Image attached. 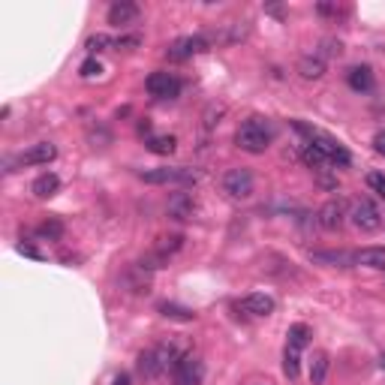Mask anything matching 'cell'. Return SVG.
<instances>
[{
  "mask_svg": "<svg viewBox=\"0 0 385 385\" xmlns=\"http://www.w3.org/2000/svg\"><path fill=\"white\" fill-rule=\"evenodd\" d=\"M184 356H187V343L160 340V343H154V346L139 356L136 370H139V377H145V379H160V377H166L169 370H175L178 361Z\"/></svg>",
  "mask_w": 385,
  "mask_h": 385,
  "instance_id": "6da1fadb",
  "label": "cell"
},
{
  "mask_svg": "<svg viewBox=\"0 0 385 385\" xmlns=\"http://www.w3.org/2000/svg\"><path fill=\"white\" fill-rule=\"evenodd\" d=\"M271 141H274V127H271L268 118L253 115L235 130V145L247 154H265Z\"/></svg>",
  "mask_w": 385,
  "mask_h": 385,
  "instance_id": "7a4b0ae2",
  "label": "cell"
},
{
  "mask_svg": "<svg viewBox=\"0 0 385 385\" xmlns=\"http://www.w3.org/2000/svg\"><path fill=\"white\" fill-rule=\"evenodd\" d=\"M292 127L298 130V133L307 139V145H316L322 154H326V160H328V166H340V169H346L349 163H352V157H349V150L340 145L337 139H331L328 133H322V130H313V127H307V124H301V120H292Z\"/></svg>",
  "mask_w": 385,
  "mask_h": 385,
  "instance_id": "3957f363",
  "label": "cell"
},
{
  "mask_svg": "<svg viewBox=\"0 0 385 385\" xmlns=\"http://www.w3.org/2000/svg\"><path fill=\"white\" fill-rule=\"evenodd\" d=\"M139 178L145 184H175V187H190L199 181V172L196 169H187V166H163V169H150V172H139Z\"/></svg>",
  "mask_w": 385,
  "mask_h": 385,
  "instance_id": "277c9868",
  "label": "cell"
},
{
  "mask_svg": "<svg viewBox=\"0 0 385 385\" xmlns=\"http://www.w3.org/2000/svg\"><path fill=\"white\" fill-rule=\"evenodd\" d=\"M253 187H256V178H253L250 169H229L223 175V192L229 199H250Z\"/></svg>",
  "mask_w": 385,
  "mask_h": 385,
  "instance_id": "5b68a950",
  "label": "cell"
},
{
  "mask_svg": "<svg viewBox=\"0 0 385 385\" xmlns=\"http://www.w3.org/2000/svg\"><path fill=\"white\" fill-rule=\"evenodd\" d=\"M349 220L358 232H377L382 226V211L377 208V202L373 199H358L356 205H352Z\"/></svg>",
  "mask_w": 385,
  "mask_h": 385,
  "instance_id": "8992f818",
  "label": "cell"
},
{
  "mask_svg": "<svg viewBox=\"0 0 385 385\" xmlns=\"http://www.w3.org/2000/svg\"><path fill=\"white\" fill-rule=\"evenodd\" d=\"M148 94L157 97V99H175L181 97V88H184V82L175 76V73H166V69H160V73H150L148 76Z\"/></svg>",
  "mask_w": 385,
  "mask_h": 385,
  "instance_id": "52a82bcc",
  "label": "cell"
},
{
  "mask_svg": "<svg viewBox=\"0 0 385 385\" xmlns=\"http://www.w3.org/2000/svg\"><path fill=\"white\" fill-rule=\"evenodd\" d=\"M55 157H57V148L52 145V141H39V145L27 148V150H22L18 157L9 160V163H6V172H13L15 166H48Z\"/></svg>",
  "mask_w": 385,
  "mask_h": 385,
  "instance_id": "ba28073f",
  "label": "cell"
},
{
  "mask_svg": "<svg viewBox=\"0 0 385 385\" xmlns=\"http://www.w3.org/2000/svg\"><path fill=\"white\" fill-rule=\"evenodd\" d=\"M208 36L205 34H192V36H181L175 39L169 48H166V57L169 60H175V64H181V60H190L192 55H202V52H208Z\"/></svg>",
  "mask_w": 385,
  "mask_h": 385,
  "instance_id": "9c48e42d",
  "label": "cell"
},
{
  "mask_svg": "<svg viewBox=\"0 0 385 385\" xmlns=\"http://www.w3.org/2000/svg\"><path fill=\"white\" fill-rule=\"evenodd\" d=\"M172 373H175V385H202V379H205V361L187 352Z\"/></svg>",
  "mask_w": 385,
  "mask_h": 385,
  "instance_id": "30bf717a",
  "label": "cell"
},
{
  "mask_svg": "<svg viewBox=\"0 0 385 385\" xmlns=\"http://www.w3.org/2000/svg\"><path fill=\"white\" fill-rule=\"evenodd\" d=\"M196 196H192L190 190H178V192H172L169 202H166V214L172 220H178V223H184V220H192V214H196Z\"/></svg>",
  "mask_w": 385,
  "mask_h": 385,
  "instance_id": "8fae6325",
  "label": "cell"
},
{
  "mask_svg": "<svg viewBox=\"0 0 385 385\" xmlns=\"http://www.w3.org/2000/svg\"><path fill=\"white\" fill-rule=\"evenodd\" d=\"M346 217H349V214H346V202H343V199H328L326 205L319 208L316 223H319V226L326 229V232H337L343 223H346Z\"/></svg>",
  "mask_w": 385,
  "mask_h": 385,
  "instance_id": "7c38bea8",
  "label": "cell"
},
{
  "mask_svg": "<svg viewBox=\"0 0 385 385\" xmlns=\"http://www.w3.org/2000/svg\"><path fill=\"white\" fill-rule=\"evenodd\" d=\"M238 307L244 310V313H250V316H271L274 307H277V301L271 298V295H265V292H253V295L241 298Z\"/></svg>",
  "mask_w": 385,
  "mask_h": 385,
  "instance_id": "4fadbf2b",
  "label": "cell"
},
{
  "mask_svg": "<svg viewBox=\"0 0 385 385\" xmlns=\"http://www.w3.org/2000/svg\"><path fill=\"white\" fill-rule=\"evenodd\" d=\"M136 18H139V6L133 0H118V4L108 6V24H115V27L133 24Z\"/></svg>",
  "mask_w": 385,
  "mask_h": 385,
  "instance_id": "5bb4252c",
  "label": "cell"
},
{
  "mask_svg": "<svg viewBox=\"0 0 385 385\" xmlns=\"http://www.w3.org/2000/svg\"><path fill=\"white\" fill-rule=\"evenodd\" d=\"M310 259L326 262V265H334V268L356 265V253H349V250H316V253H310Z\"/></svg>",
  "mask_w": 385,
  "mask_h": 385,
  "instance_id": "9a60e30c",
  "label": "cell"
},
{
  "mask_svg": "<svg viewBox=\"0 0 385 385\" xmlns=\"http://www.w3.org/2000/svg\"><path fill=\"white\" fill-rule=\"evenodd\" d=\"M346 82H349V88L356 90V94H368V90H373V69L368 64L352 66L346 73Z\"/></svg>",
  "mask_w": 385,
  "mask_h": 385,
  "instance_id": "2e32d148",
  "label": "cell"
},
{
  "mask_svg": "<svg viewBox=\"0 0 385 385\" xmlns=\"http://www.w3.org/2000/svg\"><path fill=\"white\" fill-rule=\"evenodd\" d=\"M120 286H127V292H148V286H150V274L136 262V265L130 268L124 277H120Z\"/></svg>",
  "mask_w": 385,
  "mask_h": 385,
  "instance_id": "e0dca14e",
  "label": "cell"
},
{
  "mask_svg": "<svg viewBox=\"0 0 385 385\" xmlns=\"http://www.w3.org/2000/svg\"><path fill=\"white\" fill-rule=\"evenodd\" d=\"M328 368H331L328 352H322V349L313 352V358H310V385H326Z\"/></svg>",
  "mask_w": 385,
  "mask_h": 385,
  "instance_id": "ac0fdd59",
  "label": "cell"
},
{
  "mask_svg": "<svg viewBox=\"0 0 385 385\" xmlns=\"http://www.w3.org/2000/svg\"><path fill=\"white\" fill-rule=\"evenodd\" d=\"M298 76L307 78V82H316V78L326 76V60H322L319 55H307L298 60Z\"/></svg>",
  "mask_w": 385,
  "mask_h": 385,
  "instance_id": "d6986e66",
  "label": "cell"
},
{
  "mask_svg": "<svg viewBox=\"0 0 385 385\" xmlns=\"http://www.w3.org/2000/svg\"><path fill=\"white\" fill-rule=\"evenodd\" d=\"M356 265L373 268V271H385V247H364L356 253Z\"/></svg>",
  "mask_w": 385,
  "mask_h": 385,
  "instance_id": "ffe728a7",
  "label": "cell"
},
{
  "mask_svg": "<svg viewBox=\"0 0 385 385\" xmlns=\"http://www.w3.org/2000/svg\"><path fill=\"white\" fill-rule=\"evenodd\" d=\"M30 190H34L36 199H52L55 192L60 190V178L55 175V172H43V175L34 181V187H30Z\"/></svg>",
  "mask_w": 385,
  "mask_h": 385,
  "instance_id": "44dd1931",
  "label": "cell"
},
{
  "mask_svg": "<svg viewBox=\"0 0 385 385\" xmlns=\"http://www.w3.org/2000/svg\"><path fill=\"white\" fill-rule=\"evenodd\" d=\"M145 148L150 150V154H157V157H169V154H175L178 139L169 136V133H163V136H150V139H145Z\"/></svg>",
  "mask_w": 385,
  "mask_h": 385,
  "instance_id": "7402d4cb",
  "label": "cell"
},
{
  "mask_svg": "<svg viewBox=\"0 0 385 385\" xmlns=\"http://www.w3.org/2000/svg\"><path fill=\"white\" fill-rule=\"evenodd\" d=\"M247 34H250V24L247 22H229V24H223V30L220 34H214V39L217 43H241V39H247Z\"/></svg>",
  "mask_w": 385,
  "mask_h": 385,
  "instance_id": "603a6c76",
  "label": "cell"
},
{
  "mask_svg": "<svg viewBox=\"0 0 385 385\" xmlns=\"http://www.w3.org/2000/svg\"><path fill=\"white\" fill-rule=\"evenodd\" d=\"M157 310L163 313L166 319H175V322H192L196 319V313H192L190 307H181V304H172V301H163Z\"/></svg>",
  "mask_w": 385,
  "mask_h": 385,
  "instance_id": "cb8c5ba5",
  "label": "cell"
},
{
  "mask_svg": "<svg viewBox=\"0 0 385 385\" xmlns=\"http://www.w3.org/2000/svg\"><path fill=\"white\" fill-rule=\"evenodd\" d=\"M283 373L289 379H298V373H301V349L289 346V343H286V352H283Z\"/></svg>",
  "mask_w": 385,
  "mask_h": 385,
  "instance_id": "d4e9b609",
  "label": "cell"
},
{
  "mask_svg": "<svg viewBox=\"0 0 385 385\" xmlns=\"http://www.w3.org/2000/svg\"><path fill=\"white\" fill-rule=\"evenodd\" d=\"M36 235L39 238H43V241H60V238H64V223H60V220H46V223H39V226H36Z\"/></svg>",
  "mask_w": 385,
  "mask_h": 385,
  "instance_id": "484cf974",
  "label": "cell"
},
{
  "mask_svg": "<svg viewBox=\"0 0 385 385\" xmlns=\"http://www.w3.org/2000/svg\"><path fill=\"white\" fill-rule=\"evenodd\" d=\"M286 337H289V346L304 349V346H307V343H310V337H313V334H310V328L304 326V322H295V326L289 328V334H286Z\"/></svg>",
  "mask_w": 385,
  "mask_h": 385,
  "instance_id": "4316f807",
  "label": "cell"
},
{
  "mask_svg": "<svg viewBox=\"0 0 385 385\" xmlns=\"http://www.w3.org/2000/svg\"><path fill=\"white\" fill-rule=\"evenodd\" d=\"M301 160L307 163L310 169H326L328 166V160H326V154L316 148V145H304V150H301Z\"/></svg>",
  "mask_w": 385,
  "mask_h": 385,
  "instance_id": "83f0119b",
  "label": "cell"
},
{
  "mask_svg": "<svg viewBox=\"0 0 385 385\" xmlns=\"http://www.w3.org/2000/svg\"><path fill=\"white\" fill-rule=\"evenodd\" d=\"M181 247H184V235H163V238H160L157 241V253H160V256H172V253H178Z\"/></svg>",
  "mask_w": 385,
  "mask_h": 385,
  "instance_id": "f1b7e54d",
  "label": "cell"
},
{
  "mask_svg": "<svg viewBox=\"0 0 385 385\" xmlns=\"http://www.w3.org/2000/svg\"><path fill=\"white\" fill-rule=\"evenodd\" d=\"M223 115H226V106H223V103H211V106L205 108V115H202V127H205V130H214V127L220 124Z\"/></svg>",
  "mask_w": 385,
  "mask_h": 385,
  "instance_id": "f546056e",
  "label": "cell"
},
{
  "mask_svg": "<svg viewBox=\"0 0 385 385\" xmlns=\"http://www.w3.org/2000/svg\"><path fill=\"white\" fill-rule=\"evenodd\" d=\"M108 46H115V39H111V36H106V34H97V36H90L88 43H85V48L90 52V57H97L99 52H106Z\"/></svg>",
  "mask_w": 385,
  "mask_h": 385,
  "instance_id": "4dcf8cb0",
  "label": "cell"
},
{
  "mask_svg": "<svg viewBox=\"0 0 385 385\" xmlns=\"http://www.w3.org/2000/svg\"><path fill=\"white\" fill-rule=\"evenodd\" d=\"M99 73H103V64H99L97 57H88L85 64L78 66V76H82V78H94V76H99Z\"/></svg>",
  "mask_w": 385,
  "mask_h": 385,
  "instance_id": "1f68e13d",
  "label": "cell"
},
{
  "mask_svg": "<svg viewBox=\"0 0 385 385\" xmlns=\"http://www.w3.org/2000/svg\"><path fill=\"white\" fill-rule=\"evenodd\" d=\"M368 187L377 192V196L385 199V175H382V172H370V175H368Z\"/></svg>",
  "mask_w": 385,
  "mask_h": 385,
  "instance_id": "d6a6232c",
  "label": "cell"
},
{
  "mask_svg": "<svg viewBox=\"0 0 385 385\" xmlns=\"http://www.w3.org/2000/svg\"><path fill=\"white\" fill-rule=\"evenodd\" d=\"M322 46H326V48H322V52H319V57H322V60H326V57H334V55H340V52H343V46H340V43H334V39H326V43H322Z\"/></svg>",
  "mask_w": 385,
  "mask_h": 385,
  "instance_id": "836d02e7",
  "label": "cell"
},
{
  "mask_svg": "<svg viewBox=\"0 0 385 385\" xmlns=\"http://www.w3.org/2000/svg\"><path fill=\"white\" fill-rule=\"evenodd\" d=\"M141 43V36H120L115 39V48H136Z\"/></svg>",
  "mask_w": 385,
  "mask_h": 385,
  "instance_id": "e575fe53",
  "label": "cell"
},
{
  "mask_svg": "<svg viewBox=\"0 0 385 385\" xmlns=\"http://www.w3.org/2000/svg\"><path fill=\"white\" fill-rule=\"evenodd\" d=\"M373 148H377L379 157H385V130H379V133L373 136Z\"/></svg>",
  "mask_w": 385,
  "mask_h": 385,
  "instance_id": "d590c367",
  "label": "cell"
},
{
  "mask_svg": "<svg viewBox=\"0 0 385 385\" xmlns=\"http://www.w3.org/2000/svg\"><path fill=\"white\" fill-rule=\"evenodd\" d=\"M316 13H319V15H337L340 9H337V4H319Z\"/></svg>",
  "mask_w": 385,
  "mask_h": 385,
  "instance_id": "8d00e7d4",
  "label": "cell"
},
{
  "mask_svg": "<svg viewBox=\"0 0 385 385\" xmlns=\"http://www.w3.org/2000/svg\"><path fill=\"white\" fill-rule=\"evenodd\" d=\"M18 253H24V256L39 259V250H36V247H30V244H22V247H18Z\"/></svg>",
  "mask_w": 385,
  "mask_h": 385,
  "instance_id": "74e56055",
  "label": "cell"
},
{
  "mask_svg": "<svg viewBox=\"0 0 385 385\" xmlns=\"http://www.w3.org/2000/svg\"><path fill=\"white\" fill-rule=\"evenodd\" d=\"M319 184L326 187V190H337V181H334V178H328V175H322V178H319Z\"/></svg>",
  "mask_w": 385,
  "mask_h": 385,
  "instance_id": "f35d334b",
  "label": "cell"
},
{
  "mask_svg": "<svg viewBox=\"0 0 385 385\" xmlns=\"http://www.w3.org/2000/svg\"><path fill=\"white\" fill-rule=\"evenodd\" d=\"M111 385H130V373H118L115 382H111Z\"/></svg>",
  "mask_w": 385,
  "mask_h": 385,
  "instance_id": "ab89813d",
  "label": "cell"
},
{
  "mask_svg": "<svg viewBox=\"0 0 385 385\" xmlns=\"http://www.w3.org/2000/svg\"><path fill=\"white\" fill-rule=\"evenodd\" d=\"M139 136H148L150 139V124H148V120H141V124H139Z\"/></svg>",
  "mask_w": 385,
  "mask_h": 385,
  "instance_id": "60d3db41",
  "label": "cell"
},
{
  "mask_svg": "<svg viewBox=\"0 0 385 385\" xmlns=\"http://www.w3.org/2000/svg\"><path fill=\"white\" fill-rule=\"evenodd\" d=\"M379 368H382V370H385V356H382V358H379Z\"/></svg>",
  "mask_w": 385,
  "mask_h": 385,
  "instance_id": "b9f144b4",
  "label": "cell"
}]
</instances>
